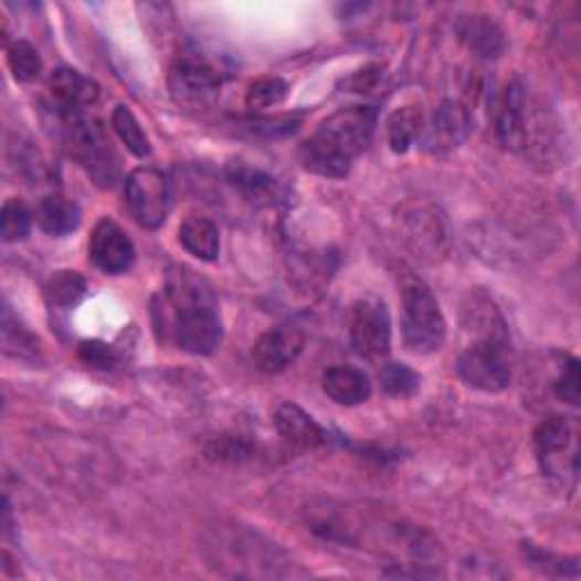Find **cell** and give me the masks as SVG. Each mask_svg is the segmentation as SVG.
<instances>
[{
  "mask_svg": "<svg viewBox=\"0 0 581 581\" xmlns=\"http://www.w3.org/2000/svg\"><path fill=\"white\" fill-rule=\"evenodd\" d=\"M350 346L366 361H382L391 350V314L378 298H363L352 307Z\"/></svg>",
  "mask_w": 581,
  "mask_h": 581,
  "instance_id": "10",
  "label": "cell"
},
{
  "mask_svg": "<svg viewBox=\"0 0 581 581\" xmlns=\"http://www.w3.org/2000/svg\"><path fill=\"white\" fill-rule=\"evenodd\" d=\"M126 204L133 219L146 228L157 230L169 216L171 191L169 180L152 166H144L128 176L126 180Z\"/></svg>",
  "mask_w": 581,
  "mask_h": 581,
  "instance_id": "9",
  "label": "cell"
},
{
  "mask_svg": "<svg viewBox=\"0 0 581 581\" xmlns=\"http://www.w3.org/2000/svg\"><path fill=\"white\" fill-rule=\"evenodd\" d=\"M223 68L198 51H184L171 66L169 87L180 107L204 109L212 105L223 85Z\"/></svg>",
  "mask_w": 581,
  "mask_h": 581,
  "instance_id": "7",
  "label": "cell"
},
{
  "mask_svg": "<svg viewBox=\"0 0 581 581\" xmlns=\"http://www.w3.org/2000/svg\"><path fill=\"white\" fill-rule=\"evenodd\" d=\"M298 118H251L245 123L247 130L253 135H264V137H282L294 133L298 128Z\"/></svg>",
  "mask_w": 581,
  "mask_h": 581,
  "instance_id": "34",
  "label": "cell"
},
{
  "mask_svg": "<svg viewBox=\"0 0 581 581\" xmlns=\"http://www.w3.org/2000/svg\"><path fill=\"white\" fill-rule=\"evenodd\" d=\"M112 128L118 135V139L128 146L130 152H135L137 157H148L152 146L148 135L144 133L141 123L137 120V116L133 114V109H128L126 105H118L112 114Z\"/></svg>",
  "mask_w": 581,
  "mask_h": 581,
  "instance_id": "25",
  "label": "cell"
},
{
  "mask_svg": "<svg viewBox=\"0 0 581 581\" xmlns=\"http://www.w3.org/2000/svg\"><path fill=\"white\" fill-rule=\"evenodd\" d=\"M531 114L525 87L520 82H511L503 96L495 103V133L500 144L514 152L527 150L534 137Z\"/></svg>",
  "mask_w": 581,
  "mask_h": 581,
  "instance_id": "11",
  "label": "cell"
},
{
  "mask_svg": "<svg viewBox=\"0 0 581 581\" xmlns=\"http://www.w3.org/2000/svg\"><path fill=\"white\" fill-rule=\"evenodd\" d=\"M255 452L253 443L243 436H223L207 445V456L216 462H243Z\"/></svg>",
  "mask_w": 581,
  "mask_h": 581,
  "instance_id": "33",
  "label": "cell"
},
{
  "mask_svg": "<svg viewBox=\"0 0 581 581\" xmlns=\"http://www.w3.org/2000/svg\"><path fill=\"white\" fill-rule=\"evenodd\" d=\"M89 257L96 268L107 275L128 273L135 266L137 251L133 239L123 232L114 221L103 219L89 241Z\"/></svg>",
  "mask_w": 581,
  "mask_h": 581,
  "instance_id": "13",
  "label": "cell"
},
{
  "mask_svg": "<svg viewBox=\"0 0 581 581\" xmlns=\"http://www.w3.org/2000/svg\"><path fill=\"white\" fill-rule=\"evenodd\" d=\"M473 130L471 109L459 101H443L434 112L432 126L425 128L423 139L427 150L445 152L462 146Z\"/></svg>",
  "mask_w": 581,
  "mask_h": 581,
  "instance_id": "14",
  "label": "cell"
},
{
  "mask_svg": "<svg viewBox=\"0 0 581 581\" xmlns=\"http://www.w3.org/2000/svg\"><path fill=\"white\" fill-rule=\"evenodd\" d=\"M387 133H389V144L393 152L404 155L409 146L416 139H421L425 133L423 112L413 105L398 107L387 120Z\"/></svg>",
  "mask_w": 581,
  "mask_h": 581,
  "instance_id": "22",
  "label": "cell"
},
{
  "mask_svg": "<svg viewBox=\"0 0 581 581\" xmlns=\"http://www.w3.org/2000/svg\"><path fill=\"white\" fill-rule=\"evenodd\" d=\"M380 77H382V66H368L363 71H357L348 80H344V87L352 94H363V92H370L372 87H376Z\"/></svg>",
  "mask_w": 581,
  "mask_h": 581,
  "instance_id": "36",
  "label": "cell"
},
{
  "mask_svg": "<svg viewBox=\"0 0 581 581\" xmlns=\"http://www.w3.org/2000/svg\"><path fill=\"white\" fill-rule=\"evenodd\" d=\"M32 214L19 198H10L3 204V239L8 243L21 241L30 234Z\"/></svg>",
  "mask_w": 581,
  "mask_h": 581,
  "instance_id": "32",
  "label": "cell"
},
{
  "mask_svg": "<svg viewBox=\"0 0 581 581\" xmlns=\"http://www.w3.org/2000/svg\"><path fill=\"white\" fill-rule=\"evenodd\" d=\"M406 219L409 225V239L413 241V247L416 251H427V253H436L439 245L443 241V225L441 219H436L434 212L427 210H413Z\"/></svg>",
  "mask_w": 581,
  "mask_h": 581,
  "instance_id": "24",
  "label": "cell"
},
{
  "mask_svg": "<svg viewBox=\"0 0 581 581\" xmlns=\"http://www.w3.org/2000/svg\"><path fill=\"white\" fill-rule=\"evenodd\" d=\"M152 316L159 335L191 355H212L223 339L214 288L187 266L171 268Z\"/></svg>",
  "mask_w": 581,
  "mask_h": 581,
  "instance_id": "1",
  "label": "cell"
},
{
  "mask_svg": "<svg viewBox=\"0 0 581 581\" xmlns=\"http://www.w3.org/2000/svg\"><path fill=\"white\" fill-rule=\"evenodd\" d=\"M64 118V146L68 155L77 161L92 182L101 189H112L120 180V159L103 128V123L94 116L71 114Z\"/></svg>",
  "mask_w": 581,
  "mask_h": 581,
  "instance_id": "4",
  "label": "cell"
},
{
  "mask_svg": "<svg viewBox=\"0 0 581 581\" xmlns=\"http://www.w3.org/2000/svg\"><path fill=\"white\" fill-rule=\"evenodd\" d=\"M536 459L546 477L557 484L577 479L579 473V441L577 427L563 416H550L534 432Z\"/></svg>",
  "mask_w": 581,
  "mask_h": 581,
  "instance_id": "8",
  "label": "cell"
},
{
  "mask_svg": "<svg viewBox=\"0 0 581 581\" xmlns=\"http://www.w3.org/2000/svg\"><path fill=\"white\" fill-rule=\"evenodd\" d=\"M456 372L473 389L500 393L511 384L509 329L475 335V341L456 359Z\"/></svg>",
  "mask_w": 581,
  "mask_h": 581,
  "instance_id": "6",
  "label": "cell"
},
{
  "mask_svg": "<svg viewBox=\"0 0 581 581\" xmlns=\"http://www.w3.org/2000/svg\"><path fill=\"white\" fill-rule=\"evenodd\" d=\"M323 391L325 395L341 406H357L363 404L370 393L372 384L368 376L359 368L352 366H335L323 372Z\"/></svg>",
  "mask_w": 581,
  "mask_h": 581,
  "instance_id": "18",
  "label": "cell"
},
{
  "mask_svg": "<svg viewBox=\"0 0 581 581\" xmlns=\"http://www.w3.org/2000/svg\"><path fill=\"white\" fill-rule=\"evenodd\" d=\"M87 296V279L75 271H60L46 284V298L51 307L73 309Z\"/></svg>",
  "mask_w": 581,
  "mask_h": 581,
  "instance_id": "23",
  "label": "cell"
},
{
  "mask_svg": "<svg viewBox=\"0 0 581 581\" xmlns=\"http://www.w3.org/2000/svg\"><path fill=\"white\" fill-rule=\"evenodd\" d=\"M525 557L529 561V566H534L536 570H541L543 574L550 577H577L579 574V566L577 559H566V557H557L543 548H536L531 543H525Z\"/></svg>",
  "mask_w": 581,
  "mask_h": 581,
  "instance_id": "31",
  "label": "cell"
},
{
  "mask_svg": "<svg viewBox=\"0 0 581 581\" xmlns=\"http://www.w3.org/2000/svg\"><path fill=\"white\" fill-rule=\"evenodd\" d=\"M180 243L200 262H214L221 253V234L212 219L191 214L180 225Z\"/></svg>",
  "mask_w": 581,
  "mask_h": 581,
  "instance_id": "20",
  "label": "cell"
},
{
  "mask_svg": "<svg viewBox=\"0 0 581 581\" xmlns=\"http://www.w3.org/2000/svg\"><path fill=\"white\" fill-rule=\"evenodd\" d=\"M557 376L552 382V393L572 406L579 404V361L566 352H557Z\"/></svg>",
  "mask_w": 581,
  "mask_h": 581,
  "instance_id": "29",
  "label": "cell"
},
{
  "mask_svg": "<svg viewBox=\"0 0 581 581\" xmlns=\"http://www.w3.org/2000/svg\"><path fill=\"white\" fill-rule=\"evenodd\" d=\"M275 430L284 443L296 450H318L331 441L329 432L323 425H318L305 409L290 402L277 409Z\"/></svg>",
  "mask_w": 581,
  "mask_h": 581,
  "instance_id": "17",
  "label": "cell"
},
{
  "mask_svg": "<svg viewBox=\"0 0 581 581\" xmlns=\"http://www.w3.org/2000/svg\"><path fill=\"white\" fill-rule=\"evenodd\" d=\"M305 350V331L298 325H277L255 341L253 361L266 376H279Z\"/></svg>",
  "mask_w": 581,
  "mask_h": 581,
  "instance_id": "12",
  "label": "cell"
},
{
  "mask_svg": "<svg viewBox=\"0 0 581 581\" xmlns=\"http://www.w3.org/2000/svg\"><path fill=\"white\" fill-rule=\"evenodd\" d=\"M288 96V82L271 75V77H260L257 82H253L251 89L245 94V105L247 109H271L277 107L279 103H284V98Z\"/></svg>",
  "mask_w": 581,
  "mask_h": 581,
  "instance_id": "28",
  "label": "cell"
},
{
  "mask_svg": "<svg viewBox=\"0 0 581 581\" xmlns=\"http://www.w3.org/2000/svg\"><path fill=\"white\" fill-rule=\"evenodd\" d=\"M3 350L17 359H36L39 357V341L30 335V329L14 318L12 309L6 307L3 311Z\"/></svg>",
  "mask_w": 581,
  "mask_h": 581,
  "instance_id": "26",
  "label": "cell"
},
{
  "mask_svg": "<svg viewBox=\"0 0 581 581\" xmlns=\"http://www.w3.org/2000/svg\"><path fill=\"white\" fill-rule=\"evenodd\" d=\"M447 335V325L439 300L430 286L416 277H402V339L409 352L432 355L436 352Z\"/></svg>",
  "mask_w": 581,
  "mask_h": 581,
  "instance_id": "5",
  "label": "cell"
},
{
  "mask_svg": "<svg viewBox=\"0 0 581 581\" xmlns=\"http://www.w3.org/2000/svg\"><path fill=\"white\" fill-rule=\"evenodd\" d=\"M380 380L384 393L391 398H411L421 389V376L406 363H395V361L384 363Z\"/></svg>",
  "mask_w": 581,
  "mask_h": 581,
  "instance_id": "27",
  "label": "cell"
},
{
  "mask_svg": "<svg viewBox=\"0 0 581 581\" xmlns=\"http://www.w3.org/2000/svg\"><path fill=\"white\" fill-rule=\"evenodd\" d=\"M34 219H36L39 228L44 230L46 234L66 236V234L77 230L82 214H80V207L73 200H68L60 193H53V196H46V198L39 200Z\"/></svg>",
  "mask_w": 581,
  "mask_h": 581,
  "instance_id": "21",
  "label": "cell"
},
{
  "mask_svg": "<svg viewBox=\"0 0 581 581\" xmlns=\"http://www.w3.org/2000/svg\"><path fill=\"white\" fill-rule=\"evenodd\" d=\"M212 561L219 568H232V577H282L288 563L284 552L268 538L236 525L221 527L210 538Z\"/></svg>",
  "mask_w": 581,
  "mask_h": 581,
  "instance_id": "3",
  "label": "cell"
},
{
  "mask_svg": "<svg viewBox=\"0 0 581 581\" xmlns=\"http://www.w3.org/2000/svg\"><path fill=\"white\" fill-rule=\"evenodd\" d=\"M80 357H82V361H87L89 366H96L103 370H109L116 363L114 348L103 344V341H85L80 346Z\"/></svg>",
  "mask_w": 581,
  "mask_h": 581,
  "instance_id": "35",
  "label": "cell"
},
{
  "mask_svg": "<svg viewBox=\"0 0 581 581\" xmlns=\"http://www.w3.org/2000/svg\"><path fill=\"white\" fill-rule=\"evenodd\" d=\"M225 173H228L230 184L253 204L273 207L282 202L286 196L284 184L275 176H271L268 171L260 169V166H253L243 159L230 161Z\"/></svg>",
  "mask_w": 581,
  "mask_h": 581,
  "instance_id": "16",
  "label": "cell"
},
{
  "mask_svg": "<svg viewBox=\"0 0 581 581\" xmlns=\"http://www.w3.org/2000/svg\"><path fill=\"white\" fill-rule=\"evenodd\" d=\"M464 574L466 577H486V579L490 577V579H495V577H505L507 572H503L500 563H493L488 557L479 559V554H473L464 561Z\"/></svg>",
  "mask_w": 581,
  "mask_h": 581,
  "instance_id": "37",
  "label": "cell"
},
{
  "mask_svg": "<svg viewBox=\"0 0 581 581\" xmlns=\"http://www.w3.org/2000/svg\"><path fill=\"white\" fill-rule=\"evenodd\" d=\"M49 92L53 98L55 109L60 116H71V114H82L87 107H92L98 96L101 87L87 75H82L75 68H57L51 80H49Z\"/></svg>",
  "mask_w": 581,
  "mask_h": 581,
  "instance_id": "15",
  "label": "cell"
},
{
  "mask_svg": "<svg viewBox=\"0 0 581 581\" xmlns=\"http://www.w3.org/2000/svg\"><path fill=\"white\" fill-rule=\"evenodd\" d=\"M8 62L19 82H32L39 77L41 68H44V62L39 57V51L25 39L14 41V44L8 49Z\"/></svg>",
  "mask_w": 581,
  "mask_h": 581,
  "instance_id": "30",
  "label": "cell"
},
{
  "mask_svg": "<svg viewBox=\"0 0 581 581\" xmlns=\"http://www.w3.org/2000/svg\"><path fill=\"white\" fill-rule=\"evenodd\" d=\"M459 39L482 60H495L505 51V32L488 17H466L456 25Z\"/></svg>",
  "mask_w": 581,
  "mask_h": 581,
  "instance_id": "19",
  "label": "cell"
},
{
  "mask_svg": "<svg viewBox=\"0 0 581 581\" xmlns=\"http://www.w3.org/2000/svg\"><path fill=\"white\" fill-rule=\"evenodd\" d=\"M378 114L372 107L355 105L325 118L316 133L300 146V161L309 173L341 180L363 155L376 135Z\"/></svg>",
  "mask_w": 581,
  "mask_h": 581,
  "instance_id": "2",
  "label": "cell"
}]
</instances>
